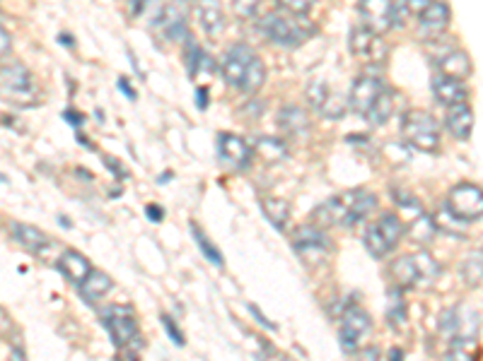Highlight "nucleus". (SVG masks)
Masks as SVG:
<instances>
[{
  "mask_svg": "<svg viewBox=\"0 0 483 361\" xmlns=\"http://www.w3.org/2000/svg\"><path fill=\"white\" fill-rule=\"evenodd\" d=\"M389 357H392V359H402L404 352L402 349H392V354H389Z\"/></svg>",
  "mask_w": 483,
  "mask_h": 361,
  "instance_id": "09e8293b",
  "label": "nucleus"
},
{
  "mask_svg": "<svg viewBox=\"0 0 483 361\" xmlns=\"http://www.w3.org/2000/svg\"><path fill=\"white\" fill-rule=\"evenodd\" d=\"M160 321H162L164 332H167V335H170V340H172L174 345H177V347H184V342H187V340H184V335H181V330L177 328V323H174L172 318H170V316H162V318H160Z\"/></svg>",
  "mask_w": 483,
  "mask_h": 361,
  "instance_id": "58836bf2",
  "label": "nucleus"
},
{
  "mask_svg": "<svg viewBox=\"0 0 483 361\" xmlns=\"http://www.w3.org/2000/svg\"><path fill=\"white\" fill-rule=\"evenodd\" d=\"M61 44H73V39H71V37H66V34H61Z\"/></svg>",
  "mask_w": 483,
  "mask_h": 361,
  "instance_id": "8fccbe9b",
  "label": "nucleus"
},
{
  "mask_svg": "<svg viewBox=\"0 0 483 361\" xmlns=\"http://www.w3.org/2000/svg\"><path fill=\"white\" fill-rule=\"evenodd\" d=\"M418 20V34L423 39H440L447 27H450V8L443 0H428L423 10L416 15Z\"/></svg>",
  "mask_w": 483,
  "mask_h": 361,
  "instance_id": "2eb2a0df",
  "label": "nucleus"
},
{
  "mask_svg": "<svg viewBox=\"0 0 483 361\" xmlns=\"http://www.w3.org/2000/svg\"><path fill=\"white\" fill-rule=\"evenodd\" d=\"M279 3H280V8L287 10V12L307 17V12L314 8V3H317V0H279Z\"/></svg>",
  "mask_w": 483,
  "mask_h": 361,
  "instance_id": "4c0bfd02",
  "label": "nucleus"
},
{
  "mask_svg": "<svg viewBox=\"0 0 483 361\" xmlns=\"http://www.w3.org/2000/svg\"><path fill=\"white\" fill-rule=\"evenodd\" d=\"M279 126L286 135H307V130H310V116H307V111L300 109V106H286V109L279 111Z\"/></svg>",
  "mask_w": 483,
  "mask_h": 361,
  "instance_id": "b1692460",
  "label": "nucleus"
},
{
  "mask_svg": "<svg viewBox=\"0 0 483 361\" xmlns=\"http://www.w3.org/2000/svg\"><path fill=\"white\" fill-rule=\"evenodd\" d=\"M218 157H221L225 167L242 171V168H249V164H252L254 150L249 147L245 137L235 135V133H221L218 135Z\"/></svg>",
  "mask_w": 483,
  "mask_h": 361,
  "instance_id": "f3484780",
  "label": "nucleus"
},
{
  "mask_svg": "<svg viewBox=\"0 0 483 361\" xmlns=\"http://www.w3.org/2000/svg\"><path fill=\"white\" fill-rule=\"evenodd\" d=\"M392 198L396 201V205H402V208H406V209L418 208V209H421V202H418V198H413L411 193L402 191V188H394Z\"/></svg>",
  "mask_w": 483,
  "mask_h": 361,
  "instance_id": "ea45409f",
  "label": "nucleus"
},
{
  "mask_svg": "<svg viewBox=\"0 0 483 361\" xmlns=\"http://www.w3.org/2000/svg\"><path fill=\"white\" fill-rule=\"evenodd\" d=\"M433 96L445 106L464 104L469 99V89L464 80L457 78H447V75H437L433 80Z\"/></svg>",
  "mask_w": 483,
  "mask_h": 361,
  "instance_id": "412c9836",
  "label": "nucleus"
},
{
  "mask_svg": "<svg viewBox=\"0 0 483 361\" xmlns=\"http://www.w3.org/2000/svg\"><path fill=\"white\" fill-rule=\"evenodd\" d=\"M191 234H194V239H196L198 249H201V253L205 256V260H208V263H213L215 267H222V265H225V258H222V253L215 249L213 241L208 239V236H205V234L198 229V225H194V222H191Z\"/></svg>",
  "mask_w": 483,
  "mask_h": 361,
  "instance_id": "473e14b6",
  "label": "nucleus"
},
{
  "mask_svg": "<svg viewBox=\"0 0 483 361\" xmlns=\"http://www.w3.org/2000/svg\"><path fill=\"white\" fill-rule=\"evenodd\" d=\"M259 29L263 32L266 39L280 46H300L314 34V27L310 22H304L303 15H293V12H269L262 17Z\"/></svg>",
  "mask_w": 483,
  "mask_h": 361,
  "instance_id": "7ed1b4c3",
  "label": "nucleus"
},
{
  "mask_svg": "<svg viewBox=\"0 0 483 361\" xmlns=\"http://www.w3.org/2000/svg\"><path fill=\"white\" fill-rule=\"evenodd\" d=\"M440 332L447 340H476L479 335V313L469 306H454L440 316Z\"/></svg>",
  "mask_w": 483,
  "mask_h": 361,
  "instance_id": "f8f14e48",
  "label": "nucleus"
},
{
  "mask_svg": "<svg viewBox=\"0 0 483 361\" xmlns=\"http://www.w3.org/2000/svg\"><path fill=\"white\" fill-rule=\"evenodd\" d=\"M387 89V85L377 75H361L358 80L353 82L351 94H348V109L361 116H368V111L372 109L377 99L382 96V92Z\"/></svg>",
  "mask_w": 483,
  "mask_h": 361,
  "instance_id": "dca6fc26",
  "label": "nucleus"
},
{
  "mask_svg": "<svg viewBox=\"0 0 483 361\" xmlns=\"http://www.w3.org/2000/svg\"><path fill=\"white\" fill-rule=\"evenodd\" d=\"M187 0H170L164 8L157 10L155 22L167 39L181 41L187 39Z\"/></svg>",
  "mask_w": 483,
  "mask_h": 361,
  "instance_id": "a211bd4d",
  "label": "nucleus"
},
{
  "mask_svg": "<svg viewBox=\"0 0 483 361\" xmlns=\"http://www.w3.org/2000/svg\"><path fill=\"white\" fill-rule=\"evenodd\" d=\"M387 321L394 328H399L406 321V304H404L402 299V289L396 287L389 291V301H387Z\"/></svg>",
  "mask_w": 483,
  "mask_h": 361,
  "instance_id": "2f4dec72",
  "label": "nucleus"
},
{
  "mask_svg": "<svg viewBox=\"0 0 483 361\" xmlns=\"http://www.w3.org/2000/svg\"><path fill=\"white\" fill-rule=\"evenodd\" d=\"M430 58H433V63L437 65L440 75H447V78L467 80L471 70H474L467 51L452 46V44H435L433 51H430Z\"/></svg>",
  "mask_w": 483,
  "mask_h": 361,
  "instance_id": "ddd939ff",
  "label": "nucleus"
},
{
  "mask_svg": "<svg viewBox=\"0 0 483 361\" xmlns=\"http://www.w3.org/2000/svg\"><path fill=\"white\" fill-rule=\"evenodd\" d=\"M259 10V0H232V12L239 20H252Z\"/></svg>",
  "mask_w": 483,
  "mask_h": 361,
  "instance_id": "e433bc0d",
  "label": "nucleus"
},
{
  "mask_svg": "<svg viewBox=\"0 0 483 361\" xmlns=\"http://www.w3.org/2000/svg\"><path fill=\"white\" fill-rule=\"evenodd\" d=\"M445 126H447V130H450L457 140H467V137L471 135V130H474V111H471V106H469L467 102H464V104L450 106Z\"/></svg>",
  "mask_w": 483,
  "mask_h": 361,
  "instance_id": "5701e85b",
  "label": "nucleus"
},
{
  "mask_svg": "<svg viewBox=\"0 0 483 361\" xmlns=\"http://www.w3.org/2000/svg\"><path fill=\"white\" fill-rule=\"evenodd\" d=\"M479 354L476 340H452L447 359H474Z\"/></svg>",
  "mask_w": 483,
  "mask_h": 361,
  "instance_id": "f704fd0d",
  "label": "nucleus"
},
{
  "mask_svg": "<svg viewBox=\"0 0 483 361\" xmlns=\"http://www.w3.org/2000/svg\"><path fill=\"white\" fill-rule=\"evenodd\" d=\"M402 234V219L394 215V212H385V215H379V219H375V222L368 226V232H365V249L370 250V256L375 258L389 256V253L399 246Z\"/></svg>",
  "mask_w": 483,
  "mask_h": 361,
  "instance_id": "0eeeda50",
  "label": "nucleus"
},
{
  "mask_svg": "<svg viewBox=\"0 0 483 361\" xmlns=\"http://www.w3.org/2000/svg\"><path fill=\"white\" fill-rule=\"evenodd\" d=\"M331 241L327 239V234L321 232V226L307 225L303 226L296 236V250L307 260V263H317L327 256Z\"/></svg>",
  "mask_w": 483,
  "mask_h": 361,
  "instance_id": "6ab92c4d",
  "label": "nucleus"
},
{
  "mask_svg": "<svg viewBox=\"0 0 483 361\" xmlns=\"http://www.w3.org/2000/svg\"><path fill=\"white\" fill-rule=\"evenodd\" d=\"M146 215H148L150 222H155V225H157V222H162V219H164V212H162V209H160V208H157L155 202H153V205H148V208H146Z\"/></svg>",
  "mask_w": 483,
  "mask_h": 361,
  "instance_id": "79ce46f5",
  "label": "nucleus"
},
{
  "mask_svg": "<svg viewBox=\"0 0 483 361\" xmlns=\"http://www.w3.org/2000/svg\"><path fill=\"white\" fill-rule=\"evenodd\" d=\"M119 87H121L123 94H129V99H136V92L131 89V82L123 80V78H121V80H119Z\"/></svg>",
  "mask_w": 483,
  "mask_h": 361,
  "instance_id": "49530a36",
  "label": "nucleus"
},
{
  "mask_svg": "<svg viewBox=\"0 0 483 361\" xmlns=\"http://www.w3.org/2000/svg\"><path fill=\"white\" fill-rule=\"evenodd\" d=\"M372 330V318L362 311L361 306H348L341 313V328H338V340L346 354H358L362 349L365 337Z\"/></svg>",
  "mask_w": 483,
  "mask_h": 361,
  "instance_id": "9b49d317",
  "label": "nucleus"
},
{
  "mask_svg": "<svg viewBox=\"0 0 483 361\" xmlns=\"http://www.w3.org/2000/svg\"><path fill=\"white\" fill-rule=\"evenodd\" d=\"M392 113H394V92L387 87L385 92H382V96L372 104V109H370L365 119H368L372 126H385L387 120L392 119Z\"/></svg>",
  "mask_w": 483,
  "mask_h": 361,
  "instance_id": "7c9ffc66",
  "label": "nucleus"
},
{
  "mask_svg": "<svg viewBox=\"0 0 483 361\" xmlns=\"http://www.w3.org/2000/svg\"><path fill=\"white\" fill-rule=\"evenodd\" d=\"M402 137L409 147L418 152H437L440 147V126L435 116L421 109H411L406 111L402 120Z\"/></svg>",
  "mask_w": 483,
  "mask_h": 361,
  "instance_id": "39448f33",
  "label": "nucleus"
},
{
  "mask_svg": "<svg viewBox=\"0 0 483 361\" xmlns=\"http://www.w3.org/2000/svg\"><path fill=\"white\" fill-rule=\"evenodd\" d=\"M259 154H263L269 161L283 160L286 157V144L276 140V137H262L259 140Z\"/></svg>",
  "mask_w": 483,
  "mask_h": 361,
  "instance_id": "c9c22d12",
  "label": "nucleus"
},
{
  "mask_svg": "<svg viewBox=\"0 0 483 361\" xmlns=\"http://www.w3.org/2000/svg\"><path fill=\"white\" fill-rule=\"evenodd\" d=\"M196 104L201 106V109H205V106H208V92H205V87L196 89Z\"/></svg>",
  "mask_w": 483,
  "mask_h": 361,
  "instance_id": "a18cd8bd",
  "label": "nucleus"
},
{
  "mask_svg": "<svg viewBox=\"0 0 483 361\" xmlns=\"http://www.w3.org/2000/svg\"><path fill=\"white\" fill-rule=\"evenodd\" d=\"M249 311L254 313L256 318H259V323H263V325H266V328H271V330H273V323H271V321H266V318H263L262 313H259V308H256V306H249Z\"/></svg>",
  "mask_w": 483,
  "mask_h": 361,
  "instance_id": "de8ad7c7",
  "label": "nucleus"
},
{
  "mask_svg": "<svg viewBox=\"0 0 483 361\" xmlns=\"http://www.w3.org/2000/svg\"><path fill=\"white\" fill-rule=\"evenodd\" d=\"M307 102L317 113H321L324 119H344L346 113V102L341 99V94L331 89L327 82L321 80H312L307 85Z\"/></svg>",
  "mask_w": 483,
  "mask_h": 361,
  "instance_id": "4468645a",
  "label": "nucleus"
},
{
  "mask_svg": "<svg viewBox=\"0 0 483 361\" xmlns=\"http://www.w3.org/2000/svg\"><path fill=\"white\" fill-rule=\"evenodd\" d=\"M58 270L66 275L68 280L73 282V284H78L80 287L82 282L87 280L92 273V265L87 258L82 256V253H78V250H66L63 256L58 258Z\"/></svg>",
  "mask_w": 483,
  "mask_h": 361,
  "instance_id": "4be33fe9",
  "label": "nucleus"
},
{
  "mask_svg": "<svg viewBox=\"0 0 483 361\" xmlns=\"http://www.w3.org/2000/svg\"><path fill=\"white\" fill-rule=\"evenodd\" d=\"M428 0H399V8H402V12H411V15H418L421 10H423V5H426Z\"/></svg>",
  "mask_w": 483,
  "mask_h": 361,
  "instance_id": "a19ab883",
  "label": "nucleus"
},
{
  "mask_svg": "<svg viewBox=\"0 0 483 361\" xmlns=\"http://www.w3.org/2000/svg\"><path fill=\"white\" fill-rule=\"evenodd\" d=\"M262 212L276 229H280V232L286 229L287 219H290V205L283 198H273V195L262 198Z\"/></svg>",
  "mask_w": 483,
  "mask_h": 361,
  "instance_id": "cd10ccee",
  "label": "nucleus"
},
{
  "mask_svg": "<svg viewBox=\"0 0 483 361\" xmlns=\"http://www.w3.org/2000/svg\"><path fill=\"white\" fill-rule=\"evenodd\" d=\"M351 53L353 58H358L361 63L379 68L387 63L389 58V44L385 41V34H377L368 27H355L351 32Z\"/></svg>",
  "mask_w": 483,
  "mask_h": 361,
  "instance_id": "6e6552de",
  "label": "nucleus"
},
{
  "mask_svg": "<svg viewBox=\"0 0 483 361\" xmlns=\"http://www.w3.org/2000/svg\"><path fill=\"white\" fill-rule=\"evenodd\" d=\"M63 119L71 120V123H73L75 128H80V126H82V116H80V113H73V111H71V109H68V111L63 113Z\"/></svg>",
  "mask_w": 483,
  "mask_h": 361,
  "instance_id": "c03bdc74",
  "label": "nucleus"
},
{
  "mask_svg": "<svg viewBox=\"0 0 483 361\" xmlns=\"http://www.w3.org/2000/svg\"><path fill=\"white\" fill-rule=\"evenodd\" d=\"M355 12L361 17V27L377 34H387L394 24H399L402 8L396 0H358Z\"/></svg>",
  "mask_w": 483,
  "mask_h": 361,
  "instance_id": "1a4fd4ad",
  "label": "nucleus"
},
{
  "mask_svg": "<svg viewBox=\"0 0 483 361\" xmlns=\"http://www.w3.org/2000/svg\"><path fill=\"white\" fill-rule=\"evenodd\" d=\"M445 209L459 222H474L483 217V188L476 184L454 185L447 195Z\"/></svg>",
  "mask_w": 483,
  "mask_h": 361,
  "instance_id": "9d476101",
  "label": "nucleus"
},
{
  "mask_svg": "<svg viewBox=\"0 0 483 361\" xmlns=\"http://www.w3.org/2000/svg\"><path fill=\"white\" fill-rule=\"evenodd\" d=\"M413 256H416L421 284H430V282L437 280V275H440V265H437V260H435L430 253H426V250H418Z\"/></svg>",
  "mask_w": 483,
  "mask_h": 361,
  "instance_id": "72a5a7b5",
  "label": "nucleus"
},
{
  "mask_svg": "<svg viewBox=\"0 0 483 361\" xmlns=\"http://www.w3.org/2000/svg\"><path fill=\"white\" fill-rule=\"evenodd\" d=\"M12 234H15L17 243H22V249H27L29 253L39 256V253L51 249V239L41 229H37V226L12 225Z\"/></svg>",
  "mask_w": 483,
  "mask_h": 361,
  "instance_id": "393cba45",
  "label": "nucleus"
},
{
  "mask_svg": "<svg viewBox=\"0 0 483 361\" xmlns=\"http://www.w3.org/2000/svg\"><path fill=\"white\" fill-rule=\"evenodd\" d=\"M194 12H196L198 24H201V29L208 39H218L225 32L228 17H225L221 0H196Z\"/></svg>",
  "mask_w": 483,
  "mask_h": 361,
  "instance_id": "aec40b11",
  "label": "nucleus"
},
{
  "mask_svg": "<svg viewBox=\"0 0 483 361\" xmlns=\"http://www.w3.org/2000/svg\"><path fill=\"white\" fill-rule=\"evenodd\" d=\"M377 208V195L370 191H346L338 193L312 212L317 226H353L368 219Z\"/></svg>",
  "mask_w": 483,
  "mask_h": 361,
  "instance_id": "f257e3e1",
  "label": "nucleus"
},
{
  "mask_svg": "<svg viewBox=\"0 0 483 361\" xmlns=\"http://www.w3.org/2000/svg\"><path fill=\"white\" fill-rule=\"evenodd\" d=\"M222 78L229 87L242 94H256L266 82V65L254 48L246 44H235L222 61Z\"/></svg>",
  "mask_w": 483,
  "mask_h": 361,
  "instance_id": "f03ea898",
  "label": "nucleus"
},
{
  "mask_svg": "<svg viewBox=\"0 0 483 361\" xmlns=\"http://www.w3.org/2000/svg\"><path fill=\"white\" fill-rule=\"evenodd\" d=\"M392 277L399 289H411L421 284V275H418L416 256H404L396 263H392Z\"/></svg>",
  "mask_w": 483,
  "mask_h": 361,
  "instance_id": "a878e982",
  "label": "nucleus"
},
{
  "mask_svg": "<svg viewBox=\"0 0 483 361\" xmlns=\"http://www.w3.org/2000/svg\"><path fill=\"white\" fill-rule=\"evenodd\" d=\"M80 291L90 304H95L97 299L107 297L112 291V277L107 273H102V270H92L90 277L80 284Z\"/></svg>",
  "mask_w": 483,
  "mask_h": 361,
  "instance_id": "bb28decb",
  "label": "nucleus"
},
{
  "mask_svg": "<svg viewBox=\"0 0 483 361\" xmlns=\"http://www.w3.org/2000/svg\"><path fill=\"white\" fill-rule=\"evenodd\" d=\"M0 82H3V96L5 102L17 106L37 104L39 99V89L34 85L32 72L27 70L22 63H5L0 72Z\"/></svg>",
  "mask_w": 483,
  "mask_h": 361,
  "instance_id": "423d86ee",
  "label": "nucleus"
},
{
  "mask_svg": "<svg viewBox=\"0 0 483 361\" xmlns=\"http://www.w3.org/2000/svg\"><path fill=\"white\" fill-rule=\"evenodd\" d=\"M435 232H437V222L430 219L428 215H423V212L409 225V239L413 241V243H418V246H428V243L433 241Z\"/></svg>",
  "mask_w": 483,
  "mask_h": 361,
  "instance_id": "c85d7f7f",
  "label": "nucleus"
},
{
  "mask_svg": "<svg viewBox=\"0 0 483 361\" xmlns=\"http://www.w3.org/2000/svg\"><path fill=\"white\" fill-rule=\"evenodd\" d=\"M462 280L467 287H479L483 282V250H474L462 260Z\"/></svg>",
  "mask_w": 483,
  "mask_h": 361,
  "instance_id": "c756f323",
  "label": "nucleus"
},
{
  "mask_svg": "<svg viewBox=\"0 0 483 361\" xmlns=\"http://www.w3.org/2000/svg\"><path fill=\"white\" fill-rule=\"evenodd\" d=\"M104 328L109 330V335L114 340V345L126 352V357L136 359L143 349V337L138 332V323L129 308L123 306H109L104 316H102Z\"/></svg>",
  "mask_w": 483,
  "mask_h": 361,
  "instance_id": "20e7f679",
  "label": "nucleus"
},
{
  "mask_svg": "<svg viewBox=\"0 0 483 361\" xmlns=\"http://www.w3.org/2000/svg\"><path fill=\"white\" fill-rule=\"evenodd\" d=\"M0 39H3V58H8L10 48H12V41H10L8 29H3V32H0Z\"/></svg>",
  "mask_w": 483,
  "mask_h": 361,
  "instance_id": "37998d69",
  "label": "nucleus"
}]
</instances>
